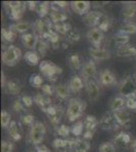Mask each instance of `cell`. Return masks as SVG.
Returning a JSON list of instances; mask_svg holds the SVG:
<instances>
[{"mask_svg": "<svg viewBox=\"0 0 136 152\" xmlns=\"http://www.w3.org/2000/svg\"><path fill=\"white\" fill-rule=\"evenodd\" d=\"M29 83L32 84L33 87H36V88H42L43 86V77L41 75H38V74H34L32 75V77L29 78Z\"/></svg>", "mask_w": 136, "mask_h": 152, "instance_id": "obj_43", "label": "cell"}, {"mask_svg": "<svg viewBox=\"0 0 136 152\" xmlns=\"http://www.w3.org/2000/svg\"><path fill=\"white\" fill-rule=\"evenodd\" d=\"M34 102H35V104L40 107L41 111L44 113H47L48 109L52 105V102H51L50 97L47 96L45 94H37L35 95Z\"/></svg>", "mask_w": 136, "mask_h": 152, "instance_id": "obj_19", "label": "cell"}, {"mask_svg": "<svg viewBox=\"0 0 136 152\" xmlns=\"http://www.w3.org/2000/svg\"><path fill=\"white\" fill-rule=\"evenodd\" d=\"M6 84H7V81L5 79V74H4V72L2 71L1 72V86H2V88H5Z\"/></svg>", "mask_w": 136, "mask_h": 152, "instance_id": "obj_59", "label": "cell"}, {"mask_svg": "<svg viewBox=\"0 0 136 152\" xmlns=\"http://www.w3.org/2000/svg\"><path fill=\"white\" fill-rule=\"evenodd\" d=\"M38 5H39L38 2H36V1H28L26 2V7H28L29 10H32V11L37 10Z\"/></svg>", "mask_w": 136, "mask_h": 152, "instance_id": "obj_56", "label": "cell"}, {"mask_svg": "<svg viewBox=\"0 0 136 152\" xmlns=\"http://www.w3.org/2000/svg\"><path fill=\"white\" fill-rule=\"evenodd\" d=\"M134 152H136V148H135V149H134Z\"/></svg>", "mask_w": 136, "mask_h": 152, "instance_id": "obj_61", "label": "cell"}, {"mask_svg": "<svg viewBox=\"0 0 136 152\" xmlns=\"http://www.w3.org/2000/svg\"><path fill=\"white\" fill-rule=\"evenodd\" d=\"M99 152H116V146L112 142H104L99 146Z\"/></svg>", "mask_w": 136, "mask_h": 152, "instance_id": "obj_45", "label": "cell"}, {"mask_svg": "<svg viewBox=\"0 0 136 152\" xmlns=\"http://www.w3.org/2000/svg\"><path fill=\"white\" fill-rule=\"evenodd\" d=\"M40 71L43 76L47 77L50 81H56L59 74L62 73V68L57 66L50 61H41L40 63Z\"/></svg>", "mask_w": 136, "mask_h": 152, "instance_id": "obj_6", "label": "cell"}, {"mask_svg": "<svg viewBox=\"0 0 136 152\" xmlns=\"http://www.w3.org/2000/svg\"><path fill=\"white\" fill-rule=\"evenodd\" d=\"M36 152H51V150L46 145L40 144V145L36 146Z\"/></svg>", "mask_w": 136, "mask_h": 152, "instance_id": "obj_57", "label": "cell"}, {"mask_svg": "<svg viewBox=\"0 0 136 152\" xmlns=\"http://www.w3.org/2000/svg\"><path fill=\"white\" fill-rule=\"evenodd\" d=\"M70 88H69V85H65V84H59L55 86V94L57 95V97L60 99H66L70 96Z\"/></svg>", "mask_w": 136, "mask_h": 152, "instance_id": "obj_30", "label": "cell"}, {"mask_svg": "<svg viewBox=\"0 0 136 152\" xmlns=\"http://www.w3.org/2000/svg\"><path fill=\"white\" fill-rule=\"evenodd\" d=\"M74 139H60L56 138L53 141L52 145L55 149L58 150V152H70L71 146L73 145Z\"/></svg>", "mask_w": 136, "mask_h": 152, "instance_id": "obj_17", "label": "cell"}, {"mask_svg": "<svg viewBox=\"0 0 136 152\" xmlns=\"http://www.w3.org/2000/svg\"><path fill=\"white\" fill-rule=\"evenodd\" d=\"M9 137L13 141H19L21 139V132L19 131V124L17 125L15 121H12L7 128Z\"/></svg>", "mask_w": 136, "mask_h": 152, "instance_id": "obj_28", "label": "cell"}, {"mask_svg": "<svg viewBox=\"0 0 136 152\" xmlns=\"http://www.w3.org/2000/svg\"><path fill=\"white\" fill-rule=\"evenodd\" d=\"M21 99V102H23V104H24V107H31L35 102L34 99L32 96H29V95H23Z\"/></svg>", "mask_w": 136, "mask_h": 152, "instance_id": "obj_54", "label": "cell"}, {"mask_svg": "<svg viewBox=\"0 0 136 152\" xmlns=\"http://www.w3.org/2000/svg\"><path fill=\"white\" fill-rule=\"evenodd\" d=\"M36 11L42 19L45 18L51 12V3H49V2H47V1L41 2V3H39L38 8H37Z\"/></svg>", "mask_w": 136, "mask_h": 152, "instance_id": "obj_33", "label": "cell"}, {"mask_svg": "<svg viewBox=\"0 0 136 152\" xmlns=\"http://www.w3.org/2000/svg\"><path fill=\"white\" fill-rule=\"evenodd\" d=\"M113 143L115 146L118 147H127L129 146L132 142H131V136L129 133L126 132H121V133L117 134L115 138L113 139Z\"/></svg>", "mask_w": 136, "mask_h": 152, "instance_id": "obj_22", "label": "cell"}, {"mask_svg": "<svg viewBox=\"0 0 136 152\" xmlns=\"http://www.w3.org/2000/svg\"><path fill=\"white\" fill-rule=\"evenodd\" d=\"M86 37H87V40L90 41V43L93 46V48H100L101 44L105 38L104 33L98 28H90L86 34Z\"/></svg>", "mask_w": 136, "mask_h": 152, "instance_id": "obj_12", "label": "cell"}, {"mask_svg": "<svg viewBox=\"0 0 136 152\" xmlns=\"http://www.w3.org/2000/svg\"><path fill=\"white\" fill-rule=\"evenodd\" d=\"M103 13L100 11H90L88 13H86L85 16H83V23L86 24L87 26L93 28H98L99 21H100L101 18H102Z\"/></svg>", "mask_w": 136, "mask_h": 152, "instance_id": "obj_16", "label": "cell"}, {"mask_svg": "<svg viewBox=\"0 0 136 152\" xmlns=\"http://www.w3.org/2000/svg\"><path fill=\"white\" fill-rule=\"evenodd\" d=\"M21 41L26 49L36 50V47L39 42V38L35 33H26L21 37Z\"/></svg>", "mask_w": 136, "mask_h": 152, "instance_id": "obj_15", "label": "cell"}, {"mask_svg": "<svg viewBox=\"0 0 136 152\" xmlns=\"http://www.w3.org/2000/svg\"><path fill=\"white\" fill-rule=\"evenodd\" d=\"M113 115H114V117H115L117 123L119 124V126L120 125L121 126L127 125L128 123H130V121H131L129 113H128L127 111H125L124 109L120 110V111H117V112H114Z\"/></svg>", "mask_w": 136, "mask_h": 152, "instance_id": "obj_25", "label": "cell"}, {"mask_svg": "<svg viewBox=\"0 0 136 152\" xmlns=\"http://www.w3.org/2000/svg\"><path fill=\"white\" fill-rule=\"evenodd\" d=\"M49 43L51 44V46L54 49H58L59 46H60V37H59V34H57L55 31L51 34L50 37H49Z\"/></svg>", "mask_w": 136, "mask_h": 152, "instance_id": "obj_44", "label": "cell"}, {"mask_svg": "<svg viewBox=\"0 0 136 152\" xmlns=\"http://www.w3.org/2000/svg\"><path fill=\"white\" fill-rule=\"evenodd\" d=\"M79 39H80V34L76 29H71L67 34V37H66V40L70 44H73L75 42L79 41Z\"/></svg>", "mask_w": 136, "mask_h": 152, "instance_id": "obj_46", "label": "cell"}, {"mask_svg": "<svg viewBox=\"0 0 136 152\" xmlns=\"http://www.w3.org/2000/svg\"><path fill=\"white\" fill-rule=\"evenodd\" d=\"M12 109L14 110L16 113H19V114H23V113H26V107L23 104L21 99H16L14 100L13 104H12Z\"/></svg>", "mask_w": 136, "mask_h": 152, "instance_id": "obj_50", "label": "cell"}, {"mask_svg": "<svg viewBox=\"0 0 136 152\" xmlns=\"http://www.w3.org/2000/svg\"><path fill=\"white\" fill-rule=\"evenodd\" d=\"M14 145L10 141H2L1 143V152H13Z\"/></svg>", "mask_w": 136, "mask_h": 152, "instance_id": "obj_52", "label": "cell"}, {"mask_svg": "<svg viewBox=\"0 0 136 152\" xmlns=\"http://www.w3.org/2000/svg\"><path fill=\"white\" fill-rule=\"evenodd\" d=\"M86 104L85 102H82L80 99L73 97L70 99L67 104V111H66V116L70 122H74L75 120L79 119L82 116Z\"/></svg>", "mask_w": 136, "mask_h": 152, "instance_id": "obj_1", "label": "cell"}, {"mask_svg": "<svg viewBox=\"0 0 136 152\" xmlns=\"http://www.w3.org/2000/svg\"><path fill=\"white\" fill-rule=\"evenodd\" d=\"M70 132H71V128H69V127L66 126V125H61L60 127L57 128V134H58L59 136L65 137V138H67L69 136V133H70Z\"/></svg>", "mask_w": 136, "mask_h": 152, "instance_id": "obj_51", "label": "cell"}, {"mask_svg": "<svg viewBox=\"0 0 136 152\" xmlns=\"http://www.w3.org/2000/svg\"><path fill=\"white\" fill-rule=\"evenodd\" d=\"M21 51L14 45H9L2 53V62L6 66H14L21 61Z\"/></svg>", "mask_w": 136, "mask_h": 152, "instance_id": "obj_5", "label": "cell"}, {"mask_svg": "<svg viewBox=\"0 0 136 152\" xmlns=\"http://www.w3.org/2000/svg\"><path fill=\"white\" fill-rule=\"evenodd\" d=\"M88 52H90V57L93 60L96 61H105L111 58V52L109 50L103 48H93L91 47L88 49Z\"/></svg>", "mask_w": 136, "mask_h": 152, "instance_id": "obj_14", "label": "cell"}, {"mask_svg": "<svg viewBox=\"0 0 136 152\" xmlns=\"http://www.w3.org/2000/svg\"><path fill=\"white\" fill-rule=\"evenodd\" d=\"M135 15H136V2H124L122 7V18L126 21H129Z\"/></svg>", "mask_w": 136, "mask_h": 152, "instance_id": "obj_20", "label": "cell"}, {"mask_svg": "<svg viewBox=\"0 0 136 152\" xmlns=\"http://www.w3.org/2000/svg\"><path fill=\"white\" fill-rule=\"evenodd\" d=\"M85 88H86V92H87L88 99L93 102L98 100L100 99L101 95V89H100V85L99 83L96 81L95 79H90L87 81H85Z\"/></svg>", "mask_w": 136, "mask_h": 152, "instance_id": "obj_11", "label": "cell"}, {"mask_svg": "<svg viewBox=\"0 0 136 152\" xmlns=\"http://www.w3.org/2000/svg\"><path fill=\"white\" fill-rule=\"evenodd\" d=\"M116 54L117 56L122 58H127V57H134L136 56V48L133 46H122V47H118L116 50Z\"/></svg>", "mask_w": 136, "mask_h": 152, "instance_id": "obj_24", "label": "cell"}, {"mask_svg": "<svg viewBox=\"0 0 136 152\" xmlns=\"http://www.w3.org/2000/svg\"><path fill=\"white\" fill-rule=\"evenodd\" d=\"M3 6L8 14L9 18L12 20H19L23 18L26 8V2L21 1H5Z\"/></svg>", "mask_w": 136, "mask_h": 152, "instance_id": "obj_2", "label": "cell"}, {"mask_svg": "<svg viewBox=\"0 0 136 152\" xmlns=\"http://www.w3.org/2000/svg\"><path fill=\"white\" fill-rule=\"evenodd\" d=\"M10 114L6 111H2L1 112V127L2 128H8V126L10 125Z\"/></svg>", "mask_w": 136, "mask_h": 152, "instance_id": "obj_47", "label": "cell"}, {"mask_svg": "<svg viewBox=\"0 0 136 152\" xmlns=\"http://www.w3.org/2000/svg\"><path fill=\"white\" fill-rule=\"evenodd\" d=\"M112 41L114 42V44L119 47H122V46H126L130 41L129 36L124 35V34H121V33H116L115 35L112 37Z\"/></svg>", "mask_w": 136, "mask_h": 152, "instance_id": "obj_34", "label": "cell"}, {"mask_svg": "<svg viewBox=\"0 0 136 152\" xmlns=\"http://www.w3.org/2000/svg\"><path fill=\"white\" fill-rule=\"evenodd\" d=\"M50 18H51V21L53 23H65V20H67L68 18V15L63 11L52 10L51 9Z\"/></svg>", "mask_w": 136, "mask_h": 152, "instance_id": "obj_32", "label": "cell"}, {"mask_svg": "<svg viewBox=\"0 0 136 152\" xmlns=\"http://www.w3.org/2000/svg\"><path fill=\"white\" fill-rule=\"evenodd\" d=\"M63 113H64V110L61 105L52 104L48 109L46 114L49 119H50L51 124L56 127L60 123L61 119H62V117H63Z\"/></svg>", "mask_w": 136, "mask_h": 152, "instance_id": "obj_8", "label": "cell"}, {"mask_svg": "<svg viewBox=\"0 0 136 152\" xmlns=\"http://www.w3.org/2000/svg\"><path fill=\"white\" fill-rule=\"evenodd\" d=\"M109 107L112 113L123 110L124 107H126V99L122 96H115L110 100Z\"/></svg>", "mask_w": 136, "mask_h": 152, "instance_id": "obj_26", "label": "cell"}, {"mask_svg": "<svg viewBox=\"0 0 136 152\" xmlns=\"http://www.w3.org/2000/svg\"><path fill=\"white\" fill-rule=\"evenodd\" d=\"M53 28L59 35H67L69 31H71V26L66 23H53Z\"/></svg>", "mask_w": 136, "mask_h": 152, "instance_id": "obj_37", "label": "cell"}, {"mask_svg": "<svg viewBox=\"0 0 136 152\" xmlns=\"http://www.w3.org/2000/svg\"><path fill=\"white\" fill-rule=\"evenodd\" d=\"M110 26H111V20H110V18H109L107 15L103 14L102 18H101V19H100V21H99L98 28H100L101 31H102L103 33H104V31H109Z\"/></svg>", "mask_w": 136, "mask_h": 152, "instance_id": "obj_41", "label": "cell"}, {"mask_svg": "<svg viewBox=\"0 0 136 152\" xmlns=\"http://www.w3.org/2000/svg\"><path fill=\"white\" fill-rule=\"evenodd\" d=\"M46 126L42 122H36L29 130V140L35 146L40 145L46 135Z\"/></svg>", "mask_w": 136, "mask_h": 152, "instance_id": "obj_7", "label": "cell"}, {"mask_svg": "<svg viewBox=\"0 0 136 152\" xmlns=\"http://www.w3.org/2000/svg\"><path fill=\"white\" fill-rule=\"evenodd\" d=\"M70 7L78 15H83V14L88 13V10L90 9V3L88 1H72L70 2Z\"/></svg>", "mask_w": 136, "mask_h": 152, "instance_id": "obj_18", "label": "cell"}, {"mask_svg": "<svg viewBox=\"0 0 136 152\" xmlns=\"http://www.w3.org/2000/svg\"><path fill=\"white\" fill-rule=\"evenodd\" d=\"M1 34H2V38H3L4 41L11 43V42H13L14 40H15L16 33L14 31H12L11 28H8V29H7V28H2Z\"/></svg>", "mask_w": 136, "mask_h": 152, "instance_id": "obj_42", "label": "cell"}, {"mask_svg": "<svg viewBox=\"0 0 136 152\" xmlns=\"http://www.w3.org/2000/svg\"><path fill=\"white\" fill-rule=\"evenodd\" d=\"M69 4L70 3H68L66 1H54L51 3V9L52 10L66 12V9H68Z\"/></svg>", "mask_w": 136, "mask_h": 152, "instance_id": "obj_40", "label": "cell"}, {"mask_svg": "<svg viewBox=\"0 0 136 152\" xmlns=\"http://www.w3.org/2000/svg\"><path fill=\"white\" fill-rule=\"evenodd\" d=\"M33 28V24L31 23H29V21H17V23L11 24L10 26H9V28H11L12 31H14L15 33H19V34H26V31H29V29H31Z\"/></svg>", "mask_w": 136, "mask_h": 152, "instance_id": "obj_27", "label": "cell"}, {"mask_svg": "<svg viewBox=\"0 0 136 152\" xmlns=\"http://www.w3.org/2000/svg\"><path fill=\"white\" fill-rule=\"evenodd\" d=\"M100 127L103 130L106 131H112V130H116L119 127V124L117 123L115 117H114L112 112H107L102 117L100 121Z\"/></svg>", "mask_w": 136, "mask_h": 152, "instance_id": "obj_10", "label": "cell"}, {"mask_svg": "<svg viewBox=\"0 0 136 152\" xmlns=\"http://www.w3.org/2000/svg\"><path fill=\"white\" fill-rule=\"evenodd\" d=\"M118 31L121 34H124V35H127V36L133 35V34H136V24L133 23H125Z\"/></svg>", "mask_w": 136, "mask_h": 152, "instance_id": "obj_39", "label": "cell"}, {"mask_svg": "<svg viewBox=\"0 0 136 152\" xmlns=\"http://www.w3.org/2000/svg\"><path fill=\"white\" fill-rule=\"evenodd\" d=\"M83 86H85V83L83 81V79L78 75L72 76V78L69 81V88L74 94H78L82 90Z\"/></svg>", "mask_w": 136, "mask_h": 152, "instance_id": "obj_23", "label": "cell"}, {"mask_svg": "<svg viewBox=\"0 0 136 152\" xmlns=\"http://www.w3.org/2000/svg\"><path fill=\"white\" fill-rule=\"evenodd\" d=\"M50 46L51 45L48 41H44V40H40V39H39L38 45H37L36 50L35 51L40 55V57H44V56H46L49 49H50Z\"/></svg>", "mask_w": 136, "mask_h": 152, "instance_id": "obj_36", "label": "cell"}, {"mask_svg": "<svg viewBox=\"0 0 136 152\" xmlns=\"http://www.w3.org/2000/svg\"><path fill=\"white\" fill-rule=\"evenodd\" d=\"M100 77H99V80H100V83L104 86H112V85L117 84V80H116V76L115 74L109 69H105L102 70L100 72Z\"/></svg>", "mask_w": 136, "mask_h": 152, "instance_id": "obj_13", "label": "cell"}, {"mask_svg": "<svg viewBox=\"0 0 136 152\" xmlns=\"http://www.w3.org/2000/svg\"><path fill=\"white\" fill-rule=\"evenodd\" d=\"M126 107L130 110H136V96L126 99Z\"/></svg>", "mask_w": 136, "mask_h": 152, "instance_id": "obj_55", "label": "cell"}, {"mask_svg": "<svg viewBox=\"0 0 136 152\" xmlns=\"http://www.w3.org/2000/svg\"><path fill=\"white\" fill-rule=\"evenodd\" d=\"M28 152H36V151H35V150H33V149H29V150Z\"/></svg>", "mask_w": 136, "mask_h": 152, "instance_id": "obj_60", "label": "cell"}, {"mask_svg": "<svg viewBox=\"0 0 136 152\" xmlns=\"http://www.w3.org/2000/svg\"><path fill=\"white\" fill-rule=\"evenodd\" d=\"M34 33L40 40L48 41L49 37L54 31L53 23L50 19H38L33 24Z\"/></svg>", "mask_w": 136, "mask_h": 152, "instance_id": "obj_4", "label": "cell"}, {"mask_svg": "<svg viewBox=\"0 0 136 152\" xmlns=\"http://www.w3.org/2000/svg\"><path fill=\"white\" fill-rule=\"evenodd\" d=\"M41 89L44 92V94L47 95V96H51V95L55 94V87H53L50 84H44Z\"/></svg>", "mask_w": 136, "mask_h": 152, "instance_id": "obj_53", "label": "cell"}, {"mask_svg": "<svg viewBox=\"0 0 136 152\" xmlns=\"http://www.w3.org/2000/svg\"><path fill=\"white\" fill-rule=\"evenodd\" d=\"M83 128H85V125H83L82 121H78L77 123H75L71 128V133L74 134L75 136H79L82 134Z\"/></svg>", "mask_w": 136, "mask_h": 152, "instance_id": "obj_48", "label": "cell"}, {"mask_svg": "<svg viewBox=\"0 0 136 152\" xmlns=\"http://www.w3.org/2000/svg\"><path fill=\"white\" fill-rule=\"evenodd\" d=\"M93 134H95V131H85L83 133V139L90 141L93 138Z\"/></svg>", "mask_w": 136, "mask_h": 152, "instance_id": "obj_58", "label": "cell"}, {"mask_svg": "<svg viewBox=\"0 0 136 152\" xmlns=\"http://www.w3.org/2000/svg\"><path fill=\"white\" fill-rule=\"evenodd\" d=\"M118 91L122 97H135L136 96V75L127 76L118 84Z\"/></svg>", "mask_w": 136, "mask_h": 152, "instance_id": "obj_3", "label": "cell"}, {"mask_svg": "<svg viewBox=\"0 0 136 152\" xmlns=\"http://www.w3.org/2000/svg\"><path fill=\"white\" fill-rule=\"evenodd\" d=\"M26 62L31 66H36L40 61V55L36 51H29L24 56Z\"/></svg>", "mask_w": 136, "mask_h": 152, "instance_id": "obj_35", "label": "cell"}, {"mask_svg": "<svg viewBox=\"0 0 136 152\" xmlns=\"http://www.w3.org/2000/svg\"><path fill=\"white\" fill-rule=\"evenodd\" d=\"M5 91L8 94L11 95H16L21 94V85L17 80H8L7 81V84L5 86Z\"/></svg>", "mask_w": 136, "mask_h": 152, "instance_id": "obj_29", "label": "cell"}, {"mask_svg": "<svg viewBox=\"0 0 136 152\" xmlns=\"http://www.w3.org/2000/svg\"><path fill=\"white\" fill-rule=\"evenodd\" d=\"M68 64L72 68L73 70H80L81 68V62L80 58L77 54H73L68 58Z\"/></svg>", "mask_w": 136, "mask_h": 152, "instance_id": "obj_38", "label": "cell"}, {"mask_svg": "<svg viewBox=\"0 0 136 152\" xmlns=\"http://www.w3.org/2000/svg\"><path fill=\"white\" fill-rule=\"evenodd\" d=\"M21 122L24 125H28V126H31V127L36 123V122H35V117L31 114L23 115V116L21 117Z\"/></svg>", "mask_w": 136, "mask_h": 152, "instance_id": "obj_49", "label": "cell"}, {"mask_svg": "<svg viewBox=\"0 0 136 152\" xmlns=\"http://www.w3.org/2000/svg\"><path fill=\"white\" fill-rule=\"evenodd\" d=\"M81 78L83 81H87L90 79H95L96 76L98 75V70H96V66L95 61L90 60L83 64L81 68Z\"/></svg>", "mask_w": 136, "mask_h": 152, "instance_id": "obj_9", "label": "cell"}, {"mask_svg": "<svg viewBox=\"0 0 136 152\" xmlns=\"http://www.w3.org/2000/svg\"><path fill=\"white\" fill-rule=\"evenodd\" d=\"M83 125H85V131H96L98 125H100V122L98 121V119L95 116H88L85 117V121H83Z\"/></svg>", "mask_w": 136, "mask_h": 152, "instance_id": "obj_31", "label": "cell"}, {"mask_svg": "<svg viewBox=\"0 0 136 152\" xmlns=\"http://www.w3.org/2000/svg\"><path fill=\"white\" fill-rule=\"evenodd\" d=\"M90 144L87 140L83 138L74 139L73 145L71 146L70 152H90Z\"/></svg>", "mask_w": 136, "mask_h": 152, "instance_id": "obj_21", "label": "cell"}]
</instances>
